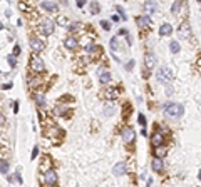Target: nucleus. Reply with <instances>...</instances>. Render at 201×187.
<instances>
[{
  "label": "nucleus",
  "instance_id": "21",
  "mask_svg": "<svg viewBox=\"0 0 201 187\" xmlns=\"http://www.w3.org/2000/svg\"><path fill=\"white\" fill-rule=\"evenodd\" d=\"M0 172H2L3 175H7V174H9V162H7L5 159H3L2 162H0Z\"/></svg>",
  "mask_w": 201,
  "mask_h": 187
},
{
  "label": "nucleus",
  "instance_id": "2",
  "mask_svg": "<svg viewBox=\"0 0 201 187\" xmlns=\"http://www.w3.org/2000/svg\"><path fill=\"white\" fill-rule=\"evenodd\" d=\"M156 79L159 80L161 84H169L173 80V72H171L168 67H159L156 72Z\"/></svg>",
  "mask_w": 201,
  "mask_h": 187
},
{
  "label": "nucleus",
  "instance_id": "37",
  "mask_svg": "<svg viewBox=\"0 0 201 187\" xmlns=\"http://www.w3.org/2000/svg\"><path fill=\"white\" fill-rule=\"evenodd\" d=\"M198 177H199V181H201V171H199V175H198Z\"/></svg>",
  "mask_w": 201,
  "mask_h": 187
},
{
  "label": "nucleus",
  "instance_id": "26",
  "mask_svg": "<svg viewBox=\"0 0 201 187\" xmlns=\"http://www.w3.org/2000/svg\"><path fill=\"white\" fill-rule=\"evenodd\" d=\"M116 92H117L116 89H109V90H106V97H107V99H114V97L117 95Z\"/></svg>",
  "mask_w": 201,
  "mask_h": 187
},
{
  "label": "nucleus",
  "instance_id": "13",
  "mask_svg": "<svg viewBox=\"0 0 201 187\" xmlns=\"http://www.w3.org/2000/svg\"><path fill=\"white\" fill-rule=\"evenodd\" d=\"M42 5V9L44 10H47V12H52V13H55L57 12V5L54 2H50V0H44V2L40 3Z\"/></svg>",
  "mask_w": 201,
  "mask_h": 187
},
{
  "label": "nucleus",
  "instance_id": "9",
  "mask_svg": "<svg viewBox=\"0 0 201 187\" xmlns=\"http://www.w3.org/2000/svg\"><path fill=\"white\" fill-rule=\"evenodd\" d=\"M123 140L126 144H131L132 140H134V130H132L131 127H127V129L123 130Z\"/></svg>",
  "mask_w": 201,
  "mask_h": 187
},
{
  "label": "nucleus",
  "instance_id": "5",
  "mask_svg": "<svg viewBox=\"0 0 201 187\" xmlns=\"http://www.w3.org/2000/svg\"><path fill=\"white\" fill-rule=\"evenodd\" d=\"M178 35H179L181 40H188V38L191 37V29H189L188 23H183V25L179 27V29H178Z\"/></svg>",
  "mask_w": 201,
  "mask_h": 187
},
{
  "label": "nucleus",
  "instance_id": "23",
  "mask_svg": "<svg viewBox=\"0 0 201 187\" xmlns=\"http://www.w3.org/2000/svg\"><path fill=\"white\" fill-rule=\"evenodd\" d=\"M89 7H91V13H92V15L99 13V3L96 2V0H92V2H91V5H89Z\"/></svg>",
  "mask_w": 201,
  "mask_h": 187
},
{
  "label": "nucleus",
  "instance_id": "16",
  "mask_svg": "<svg viewBox=\"0 0 201 187\" xmlns=\"http://www.w3.org/2000/svg\"><path fill=\"white\" fill-rule=\"evenodd\" d=\"M166 154H168V149H166V147H163V146H159V147L154 149V156H156L157 159H163Z\"/></svg>",
  "mask_w": 201,
  "mask_h": 187
},
{
  "label": "nucleus",
  "instance_id": "36",
  "mask_svg": "<svg viewBox=\"0 0 201 187\" xmlns=\"http://www.w3.org/2000/svg\"><path fill=\"white\" fill-rule=\"evenodd\" d=\"M19 52H20V45H15L13 47V55H19Z\"/></svg>",
  "mask_w": 201,
  "mask_h": 187
},
{
  "label": "nucleus",
  "instance_id": "10",
  "mask_svg": "<svg viewBox=\"0 0 201 187\" xmlns=\"http://www.w3.org/2000/svg\"><path fill=\"white\" fill-rule=\"evenodd\" d=\"M144 10H146V15H153V13L156 12V10H157V5L154 3V0H146Z\"/></svg>",
  "mask_w": 201,
  "mask_h": 187
},
{
  "label": "nucleus",
  "instance_id": "15",
  "mask_svg": "<svg viewBox=\"0 0 201 187\" xmlns=\"http://www.w3.org/2000/svg\"><path fill=\"white\" fill-rule=\"evenodd\" d=\"M64 45H66L69 50H74V49L77 47V40H75L74 37H67L66 40H64Z\"/></svg>",
  "mask_w": 201,
  "mask_h": 187
},
{
  "label": "nucleus",
  "instance_id": "25",
  "mask_svg": "<svg viewBox=\"0 0 201 187\" xmlns=\"http://www.w3.org/2000/svg\"><path fill=\"white\" fill-rule=\"evenodd\" d=\"M179 7H181V0H176L173 3V7H171V12L173 13H178L179 12Z\"/></svg>",
  "mask_w": 201,
  "mask_h": 187
},
{
  "label": "nucleus",
  "instance_id": "20",
  "mask_svg": "<svg viewBox=\"0 0 201 187\" xmlns=\"http://www.w3.org/2000/svg\"><path fill=\"white\" fill-rule=\"evenodd\" d=\"M35 100H37V104H39V107L40 109H44L45 107V99H44V94H35Z\"/></svg>",
  "mask_w": 201,
  "mask_h": 187
},
{
  "label": "nucleus",
  "instance_id": "29",
  "mask_svg": "<svg viewBox=\"0 0 201 187\" xmlns=\"http://www.w3.org/2000/svg\"><path fill=\"white\" fill-rule=\"evenodd\" d=\"M138 122H139L142 127H144V125H146V117H144L142 114H139V115H138Z\"/></svg>",
  "mask_w": 201,
  "mask_h": 187
},
{
  "label": "nucleus",
  "instance_id": "34",
  "mask_svg": "<svg viewBox=\"0 0 201 187\" xmlns=\"http://www.w3.org/2000/svg\"><path fill=\"white\" fill-rule=\"evenodd\" d=\"M85 2H87V0H75L77 7H84V5H85Z\"/></svg>",
  "mask_w": 201,
  "mask_h": 187
},
{
  "label": "nucleus",
  "instance_id": "31",
  "mask_svg": "<svg viewBox=\"0 0 201 187\" xmlns=\"http://www.w3.org/2000/svg\"><path fill=\"white\" fill-rule=\"evenodd\" d=\"M59 23H62V25H69V22H67L66 17H59V20H57Z\"/></svg>",
  "mask_w": 201,
  "mask_h": 187
},
{
  "label": "nucleus",
  "instance_id": "19",
  "mask_svg": "<svg viewBox=\"0 0 201 187\" xmlns=\"http://www.w3.org/2000/svg\"><path fill=\"white\" fill-rule=\"evenodd\" d=\"M99 80H100V84H109L111 82V74L109 72H99Z\"/></svg>",
  "mask_w": 201,
  "mask_h": 187
},
{
  "label": "nucleus",
  "instance_id": "24",
  "mask_svg": "<svg viewBox=\"0 0 201 187\" xmlns=\"http://www.w3.org/2000/svg\"><path fill=\"white\" fill-rule=\"evenodd\" d=\"M169 49H171V52H173V54H178V52H179V44H178V40H171Z\"/></svg>",
  "mask_w": 201,
  "mask_h": 187
},
{
  "label": "nucleus",
  "instance_id": "27",
  "mask_svg": "<svg viewBox=\"0 0 201 187\" xmlns=\"http://www.w3.org/2000/svg\"><path fill=\"white\" fill-rule=\"evenodd\" d=\"M7 62L10 63V67H15V55H13V54L7 55Z\"/></svg>",
  "mask_w": 201,
  "mask_h": 187
},
{
  "label": "nucleus",
  "instance_id": "35",
  "mask_svg": "<svg viewBox=\"0 0 201 187\" xmlns=\"http://www.w3.org/2000/svg\"><path fill=\"white\" fill-rule=\"evenodd\" d=\"M37 154H39V149H37V147H34V150H32V160L37 157Z\"/></svg>",
  "mask_w": 201,
  "mask_h": 187
},
{
  "label": "nucleus",
  "instance_id": "8",
  "mask_svg": "<svg viewBox=\"0 0 201 187\" xmlns=\"http://www.w3.org/2000/svg\"><path fill=\"white\" fill-rule=\"evenodd\" d=\"M126 171H127V165H126V162H117V164L112 167V174H114V175H124Z\"/></svg>",
  "mask_w": 201,
  "mask_h": 187
},
{
  "label": "nucleus",
  "instance_id": "12",
  "mask_svg": "<svg viewBox=\"0 0 201 187\" xmlns=\"http://www.w3.org/2000/svg\"><path fill=\"white\" fill-rule=\"evenodd\" d=\"M151 142H153V146H154V147L163 146V142H164V135H163L161 132H154V135L151 137Z\"/></svg>",
  "mask_w": 201,
  "mask_h": 187
},
{
  "label": "nucleus",
  "instance_id": "17",
  "mask_svg": "<svg viewBox=\"0 0 201 187\" xmlns=\"http://www.w3.org/2000/svg\"><path fill=\"white\" fill-rule=\"evenodd\" d=\"M136 23H138V27H141V29H146V27L149 25V19L148 17H138V19H136Z\"/></svg>",
  "mask_w": 201,
  "mask_h": 187
},
{
  "label": "nucleus",
  "instance_id": "4",
  "mask_svg": "<svg viewBox=\"0 0 201 187\" xmlns=\"http://www.w3.org/2000/svg\"><path fill=\"white\" fill-rule=\"evenodd\" d=\"M40 32L44 35H50L54 32V22L50 19H44L42 20V23H40Z\"/></svg>",
  "mask_w": 201,
  "mask_h": 187
},
{
  "label": "nucleus",
  "instance_id": "6",
  "mask_svg": "<svg viewBox=\"0 0 201 187\" xmlns=\"http://www.w3.org/2000/svg\"><path fill=\"white\" fill-rule=\"evenodd\" d=\"M30 49H32L34 52H42V50L45 49L44 40H40V38H37V37L30 38Z\"/></svg>",
  "mask_w": 201,
  "mask_h": 187
},
{
  "label": "nucleus",
  "instance_id": "3",
  "mask_svg": "<svg viewBox=\"0 0 201 187\" xmlns=\"http://www.w3.org/2000/svg\"><path fill=\"white\" fill-rule=\"evenodd\" d=\"M30 69L34 70V72H42V70L45 69L44 60H42L40 57H37V55H34V57L30 59Z\"/></svg>",
  "mask_w": 201,
  "mask_h": 187
},
{
  "label": "nucleus",
  "instance_id": "7",
  "mask_svg": "<svg viewBox=\"0 0 201 187\" xmlns=\"http://www.w3.org/2000/svg\"><path fill=\"white\" fill-rule=\"evenodd\" d=\"M44 182L47 185H54L57 182V174L54 171H50V169H49V171H45L44 172Z\"/></svg>",
  "mask_w": 201,
  "mask_h": 187
},
{
  "label": "nucleus",
  "instance_id": "33",
  "mask_svg": "<svg viewBox=\"0 0 201 187\" xmlns=\"http://www.w3.org/2000/svg\"><path fill=\"white\" fill-rule=\"evenodd\" d=\"M116 9H117V12H119V13H121V19H123V20H126V13H124V10H123V7H116Z\"/></svg>",
  "mask_w": 201,
  "mask_h": 187
},
{
  "label": "nucleus",
  "instance_id": "22",
  "mask_svg": "<svg viewBox=\"0 0 201 187\" xmlns=\"http://www.w3.org/2000/svg\"><path fill=\"white\" fill-rule=\"evenodd\" d=\"M55 114L57 115H66L67 114V107H66V105H57V107H55Z\"/></svg>",
  "mask_w": 201,
  "mask_h": 187
},
{
  "label": "nucleus",
  "instance_id": "28",
  "mask_svg": "<svg viewBox=\"0 0 201 187\" xmlns=\"http://www.w3.org/2000/svg\"><path fill=\"white\" fill-rule=\"evenodd\" d=\"M112 110H114L112 105L107 104V105H106V109H104V114H106V115H111V114H112Z\"/></svg>",
  "mask_w": 201,
  "mask_h": 187
},
{
  "label": "nucleus",
  "instance_id": "14",
  "mask_svg": "<svg viewBox=\"0 0 201 187\" xmlns=\"http://www.w3.org/2000/svg\"><path fill=\"white\" fill-rule=\"evenodd\" d=\"M151 169H153L154 172H161V171H163V160L157 159V157H154L153 162H151Z\"/></svg>",
  "mask_w": 201,
  "mask_h": 187
},
{
  "label": "nucleus",
  "instance_id": "18",
  "mask_svg": "<svg viewBox=\"0 0 201 187\" xmlns=\"http://www.w3.org/2000/svg\"><path fill=\"white\" fill-rule=\"evenodd\" d=\"M171 32H173V27H171L169 23H163V25L159 27V34L161 35H169Z\"/></svg>",
  "mask_w": 201,
  "mask_h": 187
},
{
  "label": "nucleus",
  "instance_id": "11",
  "mask_svg": "<svg viewBox=\"0 0 201 187\" xmlns=\"http://www.w3.org/2000/svg\"><path fill=\"white\" fill-rule=\"evenodd\" d=\"M144 63H146V67H148L149 70L154 69V65H156V57H154V54L148 52V54L144 55Z\"/></svg>",
  "mask_w": 201,
  "mask_h": 187
},
{
  "label": "nucleus",
  "instance_id": "30",
  "mask_svg": "<svg viewBox=\"0 0 201 187\" xmlns=\"http://www.w3.org/2000/svg\"><path fill=\"white\" fill-rule=\"evenodd\" d=\"M100 27H102L104 30H109L111 27H109V22H107V20H102V22H100Z\"/></svg>",
  "mask_w": 201,
  "mask_h": 187
},
{
  "label": "nucleus",
  "instance_id": "32",
  "mask_svg": "<svg viewBox=\"0 0 201 187\" xmlns=\"http://www.w3.org/2000/svg\"><path fill=\"white\" fill-rule=\"evenodd\" d=\"M111 49H117V38H111Z\"/></svg>",
  "mask_w": 201,
  "mask_h": 187
},
{
  "label": "nucleus",
  "instance_id": "1",
  "mask_svg": "<svg viewBox=\"0 0 201 187\" xmlns=\"http://www.w3.org/2000/svg\"><path fill=\"white\" fill-rule=\"evenodd\" d=\"M184 109H183L181 104H176V102H171V104L164 105V114L169 115V117H181Z\"/></svg>",
  "mask_w": 201,
  "mask_h": 187
}]
</instances>
